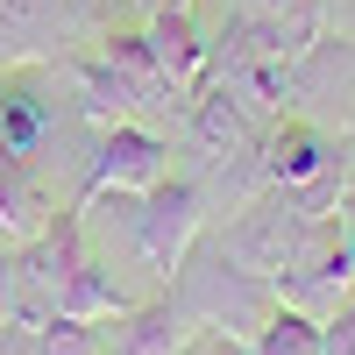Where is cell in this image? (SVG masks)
Segmentation results:
<instances>
[{
  "label": "cell",
  "instance_id": "cell-1",
  "mask_svg": "<svg viewBox=\"0 0 355 355\" xmlns=\"http://www.w3.org/2000/svg\"><path fill=\"white\" fill-rule=\"evenodd\" d=\"M85 214H107V220H121V242H128V263L135 270H150L157 291H171V277L185 270V256L192 242L206 234V192L192 185V178H164V185L150 192H93V199H78Z\"/></svg>",
  "mask_w": 355,
  "mask_h": 355
},
{
  "label": "cell",
  "instance_id": "cell-2",
  "mask_svg": "<svg viewBox=\"0 0 355 355\" xmlns=\"http://www.w3.org/2000/svg\"><path fill=\"white\" fill-rule=\"evenodd\" d=\"M171 291L185 299V313L199 320V327H227V334H242V341L263 327V313L277 306L270 277H249L220 242H214V249L192 242V256H185V270L171 277Z\"/></svg>",
  "mask_w": 355,
  "mask_h": 355
},
{
  "label": "cell",
  "instance_id": "cell-3",
  "mask_svg": "<svg viewBox=\"0 0 355 355\" xmlns=\"http://www.w3.org/2000/svg\"><path fill=\"white\" fill-rule=\"evenodd\" d=\"M270 291H277V306H299L313 320L341 313L348 291H355V234H348V220L341 214L313 220L299 234V249H291V263L270 277Z\"/></svg>",
  "mask_w": 355,
  "mask_h": 355
},
{
  "label": "cell",
  "instance_id": "cell-4",
  "mask_svg": "<svg viewBox=\"0 0 355 355\" xmlns=\"http://www.w3.org/2000/svg\"><path fill=\"white\" fill-rule=\"evenodd\" d=\"M64 121H78V107H71V85L57 100V64H8L0 71V150L8 157L43 171Z\"/></svg>",
  "mask_w": 355,
  "mask_h": 355
},
{
  "label": "cell",
  "instance_id": "cell-5",
  "mask_svg": "<svg viewBox=\"0 0 355 355\" xmlns=\"http://www.w3.org/2000/svg\"><path fill=\"white\" fill-rule=\"evenodd\" d=\"M85 256H93V227H85V214H78V206H57L36 242L15 249V263H21V320H15V327H43V320L64 313V291H71V277H78Z\"/></svg>",
  "mask_w": 355,
  "mask_h": 355
},
{
  "label": "cell",
  "instance_id": "cell-6",
  "mask_svg": "<svg viewBox=\"0 0 355 355\" xmlns=\"http://www.w3.org/2000/svg\"><path fill=\"white\" fill-rule=\"evenodd\" d=\"M313 227V214L299 206V192H284V185H270V192H256L242 214L227 220V234H220V249L242 263L249 277H277L284 263H291V249H299V234Z\"/></svg>",
  "mask_w": 355,
  "mask_h": 355
},
{
  "label": "cell",
  "instance_id": "cell-7",
  "mask_svg": "<svg viewBox=\"0 0 355 355\" xmlns=\"http://www.w3.org/2000/svg\"><path fill=\"white\" fill-rule=\"evenodd\" d=\"M171 178V142L150 121H114L85 142V199L93 192H150Z\"/></svg>",
  "mask_w": 355,
  "mask_h": 355
},
{
  "label": "cell",
  "instance_id": "cell-8",
  "mask_svg": "<svg viewBox=\"0 0 355 355\" xmlns=\"http://www.w3.org/2000/svg\"><path fill=\"white\" fill-rule=\"evenodd\" d=\"M57 78L71 85V107L85 128H114V121H142L150 100H142V85L114 64V50L93 43V50H64L57 57Z\"/></svg>",
  "mask_w": 355,
  "mask_h": 355
},
{
  "label": "cell",
  "instance_id": "cell-9",
  "mask_svg": "<svg viewBox=\"0 0 355 355\" xmlns=\"http://www.w3.org/2000/svg\"><path fill=\"white\" fill-rule=\"evenodd\" d=\"M256 157H263V178L284 185V192H313V185H334V178H341V150L313 121H299V114H284V121L263 128Z\"/></svg>",
  "mask_w": 355,
  "mask_h": 355
},
{
  "label": "cell",
  "instance_id": "cell-10",
  "mask_svg": "<svg viewBox=\"0 0 355 355\" xmlns=\"http://www.w3.org/2000/svg\"><path fill=\"white\" fill-rule=\"evenodd\" d=\"M142 43H150L157 71L171 93H199L206 85V64H214V43H206V28L192 21V0H178V8H150V21H142Z\"/></svg>",
  "mask_w": 355,
  "mask_h": 355
},
{
  "label": "cell",
  "instance_id": "cell-11",
  "mask_svg": "<svg viewBox=\"0 0 355 355\" xmlns=\"http://www.w3.org/2000/svg\"><path fill=\"white\" fill-rule=\"evenodd\" d=\"M185 128H192V142H199L214 164H227V157H256V150H263V121L227 93L220 78H206L199 93L185 100Z\"/></svg>",
  "mask_w": 355,
  "mask_h": 355
},
{
  "label": "cell",
  "instance_id": "cell-12",
  "mask_svg": "<svg viewBox=\"0 0 355 355\" xmlns=\"http://www.w3.org/2000/svg\"><path fill=\"white\" fill-rule=\"evenodd\" d=\"M71 8L78 0H0V71L8 64H57Z\"/></svg>",
  "mask_w": 355,
  "mask_h": 355
},
{
  "label": "cell",
  "instance_id": "cell-13",
  "mask_svg": "<svg viewBox=\"0 0 355 355\" xmlns=\"http://www.w3.org/2000/svg\"><path fill=\"white\" fill-rule=\"evenodd\" d=\"M107 355H185V341L199 334V320L185 313L178 291H157V299L128 306L121 320H107Z\"/></svg>",
  "mask_w": 355,
  "mask_h": 355
},
{
  "label": "cell",
  "instance_id": "cell-14",
  "mask_svg": "<svg viewBox=\"0 0 355 355\" xmlns=\"http://www.w3.org/2000/svg\"><path fill=\"white\" fill-rule=\"evenodd\" d=\"M57 214V192H50V178L36 164H21L0 150V249H21V242H36V234L50 227Z\"/></svg>",
  "mask_w": 355,
  "mask_h": 355
},
{
  "label": "cell",
  "instance_id": "cell-15",
  "mask_svg": "<svg viewBox=\"0 0 355 355\" xmlns=\"http://www.w3.org/2000/svg\"><path fill=\"white\" fill-rule=\"evenodd\" d=\"M128 306H142V299L107 270L100 256H85V263H78V277H71V291H64V313H71V320H100V327H107V320H121Z\"/></svg>",
  "mask_w": 355,
  "mask_h": 355
},
{
  "label": "cell",
  "instance_id": "cell-16",
  "mask_svg": "<svg viewBox=\"0 0 355 355\" xmlns=\"http://www.w3.org/2000/svg\"><path fill=\"white\" fill-rule=\"evenodd\" d=\"M249 355H327V320H313L299 306H270L263 327L249 334Z\"/></svg>",
  "mask_w": 355,
  "mask_h": 355
},
{
  "label": "cell",
  "instance_id": "cell-17",
  "mask_svg": "<svg viewBox=\"0 0 355 355\" xmlns=\"http://www.w3.org/2000/svg\"><path fill=\"white\" fill-rule=\"evenodd\" d=\"M28 334H36V355H107V327L100 320L57 313V320H43V327H28Z\"/></svg>",
  "mask_w": 355,
  "mask_h": 355
},
{
  "label": "cell",
  "instance_id": "cell-18",
  "mask_svg": "<svg viewBox=\"0 0 355 355\" xmlns=\"http://www.w3.org/2000/svg\"><path fill=\"white\" fill-rule=\"evenodd\" d=\"M234 15H249V21H284V28L320 36V0H234Z\"/></svg>",
  "mask_w": 355,
  "mask_h": 355
},
{
  "label": "cell",
  "instance_id": "cell-19",
  "mask_svg": "<svg viewBox=\"0 0 355 355\" xmlns=\"http://www.w3.org/2000/svg\"><path fill=\"white\" fill-rule=\"evenodd\" d=\"M21 320V263L15 249H0V327H15Z\"/></svg>",
  "mask_w": 355,
  "mask_h": 355
},
{
  "label": "cell",
  "instance_id": "cell-20",
  "mask_svg": "<svg viewBox=\"0 0 355 355\" xmlns=\"http://www.w3.org/2000/svg\"><path fill=\"white\" fill-rule=\"evenodd\" d=\"M185 355H249V341L227 334V327H199V334L185 341Z\"/></svg>",
  "mask_w": 355,
  "mask_h": 355
},
{
  "label": "cell",
  "instance_id": "cell-21",
  "mask_svg": "<svg viewBox=\"0 0 355 355\" xmlns=\"http://www.w3.org/2000/svg\"><path fill=\"white\" fill-rule=\"evenodd\" d=\"M327 355H355V306L327 313Z\"/></svg>",
  "mask_w": 355,
  "mask_h": 355
},
{
  "label": "cell",
  "instance_id": "cell-22",
  "mask_svg": "<svg viewBox=\"0 0 355 355\" xmlns=\"http://www.w3.org/2000/svg\"><path fill=\"white\" fill-rule=\"evenodd\" d=\"M0 355H36V334L28 327H0Z\"/></svg>",
  "mask_w": 355,
  "mask_h": 355
},
{
  "label": "cell",
  "instance_id": "cell-23",
  "mask_svg": "<svg viewBox=\"0 0 355 355\" xmlns=\"http://www.w3.org/2000/svg\"><path fill=\"white\" fill-rule=\"evenodd\" d=\"M341 206H348V214H355V185H348V192H341ZM348 234H355V227H348Z\"/></svg>",
  "mask_w": 355,
  "mask_h": 355
},
{
  "label": "cell",
  "instance_id": "cell-24",
  "mask_svg": "<svg viewBox=\"0 0 355 355\" xmlns=\"http://www.w3.org/2000/svg\"><path fill=\"white\" fill-rule=\"evenodd\" d=\"M142 8H178V0H142Z\"/></svg>",
  "mask_w": 355,
  "mask_h": 355
},
{
  "label": "cell",
  "instance_id": "cell-25",
  "mask_svg": "<svg viewBox=\"0 0 355 355\" xmlns=\"http://www.w3.org/2000/svg\"><path fill=\"white\" fill-rule=\"evenodd\" d=\"M348 150H355V142H348Z\"/></svg>",
  "mask_w": 355,
  "mask_h": 355
}]
</instances>
